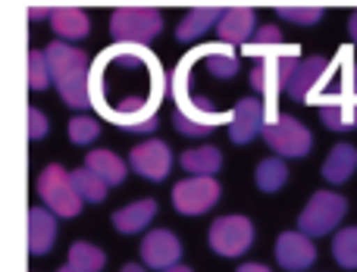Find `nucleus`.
I'll return each mask as SVG.
<instances>
[{
	"label": "nucleus",
	"mask_w": 357,
	"mask_h": 272,
	"mask_svg": "<svg viewBox=\"0 0 357 272\" xmlns=\"http://www.w3.org/2000/svg\"><path fill=\"white\" fill-rule=\"evenodd\" d=\"M167 72L151 47L113 44L91 63L88 94L98 116L132 135H154L167 94Z\"/></svg>",
	"instance_id": "1"
},
{
	"label": "nucleus",
	"mask_w": 357,
	"mask_h": 272,
	"mask_svg": "<svg viewBox=\"0 0 357 272\" xmlns=\"http://www.w3.org/2000/svg\"><path fill=\"white\" fill-rule=\"evenodd\" d=\"M210 50H213V41L210 44H197L188 54L178 60V66L173 69V79H169V88H173V100H176V113H173V125L178 135L185 138H207L213 129L220 125H229V113L216 110L207 97H197L191 94V69L197 66V60H207Z\"/></svg>",
	"instance_id": "2"
},
{
	"label": "nucleus",
	"mask_w": 357,
	"mask_h": 272,
	"mask_svg": "<svg viewBox=\"0 0 357 272\" xmlns=\"http://www.w3.org/2000/svg\"><path fill=\"white\" fill-rule=\"evenodd\" d=\"M50 63V79L60 94V100L69 110H91V94H88V79H91V60L82 47L66 41H50L44 47Z\"/></svg>",
	"instance_id": "3"
},
{
	"label": "nucleus",
	"mask_w": 357,
	"mask_h": 272,
	"mask_svg": "<svg viewBox=\"0 0 357 272\" xmlns=\"http://www.w3.org/2000/svg\"><path fill=\"white\" fill-rule=\"evenodd\" d=\"M163 31V13L157 6H119L110 13L113 44H138L148 47Z\"/></svg>",
	"instance_id": "4"
},
{
	"label": "nucleus",
	"mask_w": 357,
	"mask_h": 272,
	"mask_svg": "<svg viewBox=\"0 0 357 272\" xmlns=\"http://www.w3.org/2000/svg\"><path fill=\"white\" fill-rule=\"evenodd\" d=\"M35 188H38V194H41L44 207H47L56 219H75L82 210H85L82 198L73 188V175H69L60 163L44 166L35 179Z\"/></svg>",
	"instance_id": "5"
},
{
	"label": "nucleus",
	"mask_w": 357,
	"mask_h": 272,
	"mask_svg": "<svg viewBox=\"0 0 357 272\" xmlns=\"http://www.w3.org/2000/svg\"><path fill=\"white\" fill-rule=\"evenodd\" d=\"M348 213V200L335 191H317L298 216V232L307 238L333 235Z\"/></svg>",
	"instance_id": "6"
},
{
	"label": "nucleus",
	"mask_w": 357,
	"mask_h": 272,
	"mask_svg": "<svg viewBox=\"0 0 357 272\" xmlns=\"http://www.w3.org/2000/svg\"><path fill=\"white\" fill-rule=\"evenodd\" d=\"M264 141L270 144V150L279 160H301L314 150V135L307 125L295 116H282V113L273 122H266Z\"/></svg>",
	"instance_id": "7"
},
{
	"label": "nucleus",
	"mask_w": 357,
	"mask_h": 272,
	"mask_svg": "<svg viewBox=\"0 0 357 272\" xmlns=\"http://www.w3.org/2000/svg\"><path fill=\"white\" fill-rule=\"evenodd\" d=\"M207 244L216 257H226V260H238L251 250L254 244V223L248 216H220L210 223L207 232Z\"/></svg>",
	"instance_id": "8"
},
{
	"label": "nucleus",
	"mask_w": 357,
	"mask_h": 272,
	"mask_svg": "<svg viewBox=\"0 0 357 272\" xmlns=\"http://www.w3.org/2000/svg\"><path fill=\"white\" fill-rule=\"evenodd\" d=\"M295 63L298 56H279V60H264L251 69V88L260 94V104L266 110V122H273L279 116L276 100L285 91V85H289V75L295 69Z\"/></svg>",
	"instance_id": "9"
},
{
	"label": "nucleus",
	"mask_w": 357,
	"mask_h": 272,
	"mask_svg": "<svg viewBox=\"0 0 357 272\" xmlns=\"http://www.w3.org/2000/svg\"><path fill=\"white\" fill-rule=\"evenodd\" d=\"M220 194H222V188L216 179L188 175V179H182L173 185V207H176V213H182V216H204L207 210L216 207Z\"/></svg>",
	"instance_id": "10"
},
{
	"label": "nucleus",
	"mask_w": 357,
	"mask_h": 272,
	"mask_svg": "<svg viewBox=\"0 0 357 272\" xmlns=\"http://www.w3.org/2000/svg\"><path fill=\"white\" fill-rule=\"evenodd\" d=\"M129 169L148 182H163L173 173V147L160 138H148L129 150Z\"/></svg>",
	"instance_id": "11"
},
{
	"label": "nucleus",
	"mask_w": 357,
	"mask_h": 272,
	"mask_svg": "<svg viewBox=\"0 0 357 272\" xmlns=\"http://www.w3.org/2000/svg\"><path fill=\"white\" fill-rule=\"evenodd\" d=\"M182 241H178L176 232L169 229H154L142 238V248H138V257H142V266L144 269H169L182 263Z\"/></svg>",
	"instance_id": "12"
},
{
	"label": "nucleus",
	"mask_w": 357,
	"mask_h": 272,
	"mask_svg": "<svg viewBox=\"0 0 357 272\" xmlns=\"http://www.w3.org/2000/svg\"><path fill=\"white\" fill-rule=\"evenodd\" d=\"M266 129V110L260 97H241L229 110V138L232 144H251Z\"/></svg>",
	"instance_id": "13"
},
{
	"label": "nucleus",
	"mask_w": 357,
	"mask_h": 272,
	"mask_svg": "<svg viewBox=\"0 0 357 272\" xmlns=\"http://www.w3.org/2000/svg\"><path fill=\"white\" fill-rule=\"evenodd\" d=\"M276 263L285 272H307L317 263L314 238L301 235V232H282L276 238Z\"/></svg>",
	"instance_id": "14"
},
{
	"label": "nucleus",
	"mask_w": 357,
	"mask_h": 272,
	"mask_svg": "<svg viewBox=\"0 0 357 272\" xmlns=\"http://www.w3.org/2000/svg\"><path fill=\"white\" fill-rule=\"evenodd\" d=\"M254 31H257L254 6H226L222 19L216 22V38H220V44H229V47H245L254 38Z\"/></svg>",
	"instance_id": "15"
},
{
	"label": "nucleus",
	"mask_w": 357,
	"mask_h": 272,
	"mask_svg": "<svg viewBox=\"0 0 357 272\" xmlns=\"http://www.w3.org/2000/svg\"><path fill=\"white\" fill-rule=\"evenodd\" d=\"M60 235V219L47 207H29V254L47 257Z\"/></svg>",
	"instance_id": "16"
},
{
	"label": "nucleus",
	"mask_w": 357,
	"mask_h": 272,
	"mask_svg": "<svg viewBox=\"0 0 357 272\" xmlns=\"http://www.w3.org/2000/svg\"><path fill=\"white\" fill-rule=\"evenodd\" d=\"M50 29H54L56 41H85L91 35V19L82 6H50Z\"/></svg>",
	"instance_id": "17"
},
{
	"label": "nucleus",
	"mask_w": 357,
	"mask_h": 272,
	"mask_svg": "<svg viewBox=\"0 0 357 272\" xmlns=\"http://www.w3.org/2000/svg\"><path fill=\"white\" fill-rule=\"evenodd\" d=\"M245 50L251 60L264 63V60H279V56H298V50L291 47V44H285L282 31L276 29V25H257V31H254V38L245 44Z\"/></svg>",
	"instance_id": "18"
},
{
	"label": "nucleus",
	"mask_w": 357,
	"mask_h": 272,
	"mask_svg": "<svg viewBox=\"0 0 357 272\" xmlns=\"http://www.w3.org/2000/svg\"><path fill=\"white\" fill-rule=\"evenodd\" d=\"M154 216H157V200L144 198V200H132L129 207L113 210L110 223L119 235H142V232H148V225L154 223Z\"/></svg>",
	"instance_id": "19"
},
{
	"label": "nucleus",
	"mask_w": 357,
	"mask_h": 272,
	"mask_svg": "<svg viewBox=\"0 0 357 272\" xmlns=\"http://www.w3.org/2000/svg\"><path fill=\"white\" fill-rule=\"evenodd\" d=\"M226 6H191L182 16V22L176 25V38L182 44H197L210 29H216V22L222 19Z\"/></svg>",
	"instance_id": "20"
},
{
	"label": "nucleus",
	"mask_w": 357,
	"mask_h": 272,
	"mask_svg": "<svg viewBox=\"0 0 357 272\" xmlns=\"http://www.w3.org/2000/svg\"><path fill=\"white\" fill-rule=\"evenodd\" d=\"M320 119L326 129L348 131L357 125V94H333L320 100Z\"/></svg>",
	"instance_id": "21"
},
{
	"label": "nucleus",
	"mask_w": 357,
	"mask_h": 272,
	"mask_svg": "<svg viewBox=\"0 0 357 272\" xmlns=\"http://www.w3.org/2000/svg\"><path fill=\"white\" fill-rule=\"evenodd\" d=\"M85 169H91L107 188H116V185H123L126 175H129V160H123V157L113 154V150L98 147L85 157Z\"/></svg>",
	"instance_id": "22"
},
{
	"label": "nucleus",
	"mask_w": 357,
	"mask_h": 272,
	"mask_svg": "<svg viewBox=\"0 0 357 272\" xmlns=\"http://www.w3.org/2000/svg\"><path fill=\"white\" fill-rule=\"evenodd\" d=\"M178 166L188 175H197V179H216V173L222 169V154L213 144H201V147H188L182 157H178Z\"/></svg>",
	"instance_id": "23"
},
{
	"label": "nucleus",
	"mask_w": 357,
	"mask_h": 272,
	"mask_svg": "<svg viewBox=\"0 0 357 272\" xmlns=\"http://www.w3.org/2000/svg\"><path fill=\"white\" fill-rule=\"evenodd\" d=\"M354 169H357V147L342 141V144H335V147L329 150V157L323 160V179H326L329 185H345L354 175Z\"/></svg>",
	"instance_id": "24"
},
{
	"label": "nucleus",
	"mask_w": 357,
	"mask_h": 272,
	"mask_svg": "<svg viewBox=\"0 0 357 272\" xmlns=\"http://www.w3.org/2000/svg\"><path fill=\"white\" fill-rule=\"evenodd\" d=\"M66 266L75 269V272H104L107 266V254L91 241H75L69 248V257H66Z\"/></svg>",
	"instance_id": "25"
},
{
	"label": "nucleus",
	"mask_w": 357,
	"mask_h": 272,
	"mask_svg": "<svg viewBox=\"0 0 357 272\" xmlns=\"http://www.w3.org/2000/svg\"><path fill=\"white\" fill-rule=\"evenodd\" d=\"M204 63H207V72L213 75V79H235L241 69V60H238V54H235V47L220 44V41H213V50H210V56Z\"/></svg>",
	"instance_id": "26"
},
{
	"label": "nucleus",
	"mask_w": 357,
	"mask_h": 272,
	"mask_svg": "<svg viewBox=\"0 0 357 272\" xmlns=\"http://www.w3.org/2000/svg\"><path fill=\"white\" fill-rule=\"evenodd\" d=\"M254 182H257V188L264 194H276L285 188V182H289V166H285V160H279V157H270V160H260L257 173H254Z\"/></svg>",
	"instance_id": "27"
},
{
	"label": "nucleus",
	"mask_w": 357,
	"mask_h": 272,
	"mask_svg": "<svg viewBox=\"0 0 357 272\" xmlns=\"http://www.w3.org/2000/svg\"><path fill=\"white\" fill-rule=\"evenodd\" d=\"M69 175H73V188H75V194L82 198V204H104L107 200L110 188H107L104 182L91 173V169L82 166V169H75V173H69Z\"/></svg>",
	"instance_id": "28"
},
{
	"label": "nucleus",
	"mask_w": 357,
	"mask_h": 272,
	"mask_svg": "<svg viewBox=\"0 0 357 272\" xmlns=\"http://www.w3.org/2000/svg\"><path fill=\"white\" fill-rule=\"evenodd\" d=\"M333 257H335V263H339L342 269H357V225L335 232Z\"/></svg>",
	"instance_id": "29"
},
{
	"label": "nucleus",
	"mask_w": 357,
	"mask_h": 272,
	"mask_svg": "<svg viewBox=\"0 0 357 272\" xmlns=\"http://www.w3.org/2000/svg\"><path fill=\"white\" fill-rule=\"evenodd\" d=\"M66 131H69V141H73V144L88 147V144H94L100 138V122L94 116H88V113H79V116L69 119Z\"/></svg>",
	"instance_id": "30"
},
{
	"label": "nucleus",
	"mask_w": 357,
	"mask_h": 272,
	"mask_svg": "<svg viewBox=\"0 0 357 272\" xmlns=\"http://www.w3.org/2000/svg\"><path fill=\"white\" fill-rule=\"evenodd\" d=\"M326 13V6H317V3H282L276 6V16L285 19V22H295V25H317Z\"/></svg>",
	"instance_id": "31"
},
{
	"label": "nucleus",
	"mask_w": 357,
	"mask_h": 272,
	"mask_svg": "<svg viewBox=\"0 0 357 272\" xmlns=\"http://www.w3.org/2000/svg\"><path fill=\"white\" fill-rule=\"evenodd\" d=\"M29 88L31 91H47V88H54L50 63H47L44 50H29Z\"/></svg>",
	"instance_id": "32"
},
{
	"label": "nucleus",
	"mask_w": 357,
	"mask_h": 272,
	"mask_svg": "<svg viewBox=\"0 0 357 272\" xmlns=\"http://www.w3.org/2000/svg\"><path fill=\"white\" fill-rule=\"evenodd\" d=\"M50 135V119L41 106H29V138L31 141H41Z\"/></svg>",
	"instance_id": "33"
},
{
	"label": "nucleus",
	"mask_w": 357,
	"mask_h": 272,
	"mask_svg": "<svg viewBox=\"0 0 357 272\" xmlns=\"http://www.w3.org/2000/svg\"><path fill=\"white\" fill-rule=\"evenodd\" d=\"M29 19L38 22V19H50V6H29Z\"/></svg>",
	"instance_id": "34"
},
{
	"label": "nucleus",
	"mask_w": 357,
	"mask_h": 272,
	"mask_svg": "<svg viewBox=\"0 0 357 272\" xmlns=\"http://www.w3.org/2000/svg\"><path fill=\"white\" fill-rule=\"evenodd\" d=\"M235 272H273L270 266H264V263H241Z\"/></svg>",
	"instance_id": "35"
},
{
	"label": "nucleus",
	"mask_w": 357,
	"mask_h": 272,
	"mask_svg": "<svg viewBox=\"0 0 357 272\" xmlns=\"http://www.w3.org/2000/svg\"><path fill=\"white\" fill-rule=\"evenodd\" d=\"M348 35H351V44L357 47V10L351 13V19H348Z\"/></svg>",
	"instance_id": "36"
},
{
	"label": "nucleus",
	"mask_w": 357,
	"mask_h": 272,
	"mask_svg": "<svg viewBox=\"0 0 357 272\" xmlns=\"http://www.w3.org/2000/svg\"><path fill=\"white\" fill-rule=\"evenodd\" d=\"M119 272H148V269H144L142 263H126V266L119 269Z\"/></svg>",
	"instance_id": "37"
},
{
	"label": "nucleus",
	"mask_w": 357,
	"mask_h": 272,
	"mask_svg": "<svg viewBox=\"0 0 357 272\" xmlns=\"http://www.w3.org/2000/svg\"><path fill=\"white\" fill-rule=\"evenodd\" d=\"M163 272H195V269L185 266V263H178V266H169V269H163Z\"/></svg>",
	"instance_id": "38"
},
{
	"label": "nucleus",
	"mask_w": 357,
	"mask_h": 272,
	"mask_svg": "<svg viewBox=\"0 0 357 272\" xmlns=\"http://www.w3.org/2000/svg\"><path fill=\"white\" fill-rule=\"evenodd\" d=\"M56 272H75V269H69V266H63V269H56Z\"/></svg>",
	"instance_id": "39"
}]
</instances>
